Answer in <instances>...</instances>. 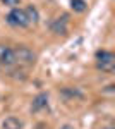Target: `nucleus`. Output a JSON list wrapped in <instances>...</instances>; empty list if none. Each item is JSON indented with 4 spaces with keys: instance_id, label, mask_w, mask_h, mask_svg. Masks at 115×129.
Here are the masks:
<instances>
[{
    "instance_id": "obj_1",
    "label": "nucleus",
    "mask_w": 115,
    "mask_h": 129,
    "mask_svg": "<svg viewBox=\"0 0 115 129\" xmlns=\"http://www.w3.org/2000/svg\"><path fill=\"white\" fill-rule=\"evenodd\" d=\"M12 52H14V64H16V67L28 69L36 60L34 52L29 50L28 47H17V48H12Z\"/></svg>"
},
{
    "instance_id": "obj_2",
    "label": "nucleus",
    "mask_w": 115,
    "mask_h": 129,
    "mask_svg": "<svg viewBox=\"0 0 115 129\" xmlns=\"http://www.w3.org/2000/svg\"><path fill=\"white\" fill-rule=\"evenodd\" d=\"M96 66L103 72H112L115 69V55L106 50H98L96 52Z\"/></svg>"
},
{
    "instance_id": "obj_3",
    "label": "nucleus",
    "mask_w": 115,
    "mask_h": 129,
    "mask_svg": "<svg viewBox=\"0 0 115 129\" xmlns=\"http://www.w3.org/2000/svg\"><path fill=\"white\" fill-rule=\"evenodd\" d=\"M7 22L10 26H14V28H28L29 26L26 12H24V9H19V7H14L7 14Z\"/></svg>"
},
{
    "instance_id": "obj_4",
    "label": "nucleus",
    "mask_w": 115,
    "mask_h": 129,
    "mask_svg": "<svg viewBox=\"0 0 115 129\" xmlns=\"http://www.w3.org/2000/svg\"><path fill=\"white\" fill-rule=\"evenodd\" d=\"M16 67L14 64V52L12 48L0 45V71H10Z\"/></svg>"
},
{
    "instance_id": "obj_5",
    "label": "nucleus",
    "mask_w": 115,
    "mask_h": 129,
    "mask_svg": "<svg viewBox=\"0 0 115 129\" xmlns=\"http://www.w3.org/2000/svg\"><path fill=\"white\" fill-rule=\"evenodd\" d=\"M50 29L57 35H65L67 33V16H62V17H57L50 22Z\"/></svg>"
},
{
    "instance_id": "obj_6",
    "label": "nucleus",
    "mask_w": 115,
    "mask_h": 129,
    "mask_svg": "<svg viewBox=\"0 0 115 129\" xmlns=\"http://www.w3.org/2000/svg\"><path fill=\"white\" fill-rule=\"evenodd\" d=\"M47 105H48V96H47V93H40L38 96L33 100V107H31V110H33V112H38V110L45 109Z\"/></svg>"
},
{
    "instance_id": "obj_7",
    "label": "nucleus",
    "mask_w": 115,
    "mask_h": 129,
    "mask_svg": "<svg viewBox=\"0 0 115 129\" xmlns=\"http://www.w3.org/2000/svg\"><path fill=\"white\" fill-rule=\"evenodd\" d=\"M4 129H22V122L17 117H7L4 120Z\"/></svg>"
},
{
    "instance_id": "obj_8",
    "label": "nucleus",
    "mask_w": 115,
    "mask_h": 129,
    "mask_svg": "<svg viewBox=\"0 0 115 129\" xmlns=\"http://www.w3.org/2000/svg\"><path fill=\"white\" fill-rule=\"evenodd\" d=\"M24 12H26V16H28V21H29V24L33 22H38L40 19V14H38V10H36V7L34 5H28L26 9H24Z\"/></svg>"
},
{
    "instance_id": "obj_9",
    "label": "nucleus",
    "mask_w": 115,
    "mask_h": 129,
    "mask_svg": "<svg viewBox=\"0 0 115 129\" xmlns=\"http://www.w3.org/2000/svg\"><path fill=\"white\" fill-rule=\"evenodd\" d=\"M70 7L76 10V12H84L88 7V4L84 0H70Z\"/></svg>"
},
{
    "instance_id": "obj_10",
    "label": "nucleus",
    "mask_w": 115,
    "mask_h": 129,
    "mask_svg": "<svg viewBox=\"0 0 115 129\" xmlns=\"http://www.w3.org/2000/svg\"><path fill=\"white\" fill-rule=\"evenodd\" d=\"M62 93H64V95H69V96H79V98L83 96V93H81L79 89H76V88H74V89H72V88H64Z\"/></svg>"
},
{
    "instance_id": "obj_11",
    "label": "nucleus",
    "mask_w": 115,
    "mask_h": 129,
    "mask_svg": "<svg viewBox=\"0 0 115 129\" xmlns=\"http://www.w3.org/2000/svg\"><path fill=\"white\" fill-rule=\"evenodd\" d=\"M4 4H7V5H17V4H19V0H5Z\"/></svg>"
},
{
    "instance_id": "obj_12",
    "label": "nucleus",
    "mask_w": 115,
    "mask_h": 129,
    "mask_svg": "<svg viewBox=\"0 0 115 129\" xmlns=\"http://www.w3.org/2000/svg\"><path fill=\"white\" fill-rule=\"evenodd\" d=\"M62 129H72V127H70V126H64Z\"/></svg>"
},
{
    "instance_id": "obj_13",
    "label": "nucleus",
    "mask_w": 115,
    "mask_h": 129,
    "mask_svg": "<svg viewBox=\"0 0 115 129\" xmlns=\"http://www.w3.org/2000/svg\"><path fill=\"white\" fill-rule=\"evenodd\" d=\"M2 2H5V0H2Z\"/></svg>"
}]
</instances>
